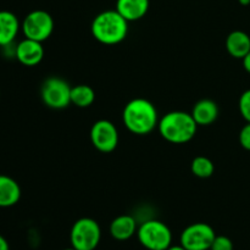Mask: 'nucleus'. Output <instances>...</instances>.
<instances>
[{"mask_svg": "<svg viewBox=\"0 0 250 250\" xmlns=\"http://www.w3.org/2000/svg\"><path fill=\"white\" fill-rule=\"evenodd\" d=\"M125 126L138 136L148 134L159 125L158 111L149 100L136 98L127 103L122 112Z\"/></svg>", "mask_w": 250, "mask_h": 250, "instance_id": "obj_1", "label": "nucleus"}, {"mask_svg": "<svg viewBox=\"0 0 250 250\" xmlns=\"http://www.w3.org/2000/svg\"><path fill=\"white\" fill-rule=\"evenodd\" d=\"M158 127L161 137L165 141L173 144H185L194 138L198 125L192 114L171 111L159 121Z\"/></svg>", "mask_w": 250, "mask_h": 250, "instance_id": "obj_2", "label": "nucleus"}, {"mask_svg": "<svg viewBox=\"0 0 250 250\" xmlns=\"http://www.w3.org/2000/svg\"><path fill=\"white\" fill-rule=\"evenodd\" d=\"M128 33V21L117 12L106 10L95 16L92 22V34L98 42L107 45L119 44Z\"/></svg>", "mask_w": 250, "mask_h": 250, "instance_id": "obj_3", "label": "nucleus"}, {"mask_svg": "<svg viewBox=\"0 0 250 250\" xmlns=\"http://www.w3.org/2000/svg\"><path fill=\"white\" fill-rule=\"evenodd\" d=\"M137 236L142 246L148 250H166L172 242L170 229L158 220H149L142 224Z\"/></svg>", "mask_w": 250, "mask_h": 250, "instance_id": "obj_4", "label": "nucleus"}, {"mask_svg": "<svg viewBox=\"0 0 250 250\" xmlns=\"http://www.w3.org/2000/svg\"><path fill=\"white\" fill-rule=\"evenodd\" d=\"M102 229L95 220L82 217L71 229V246L76 250H94L99 246Z\"/></svg>", "mask_w": 250, "mask_h": 250, "instance_id": "obj_5", "label": "nucleus"}, {"mask_svg": "<svg viewBox=\"0 0 250 250\" xmlns=\"http://www.w3.org/2000/svg\"><path fill=\"white\" fill-rule=\"evenodd\" d=\"M53 17L44 10H34L29 12L22 22V31L24 37L33 41H46L53 33Z\"/></svg>", "mask_w": 250, "mask_h": 250, "instance_id": "obj_6", "label": "nucleus"}, {"mask_svg": "<svg viewBox=\"0 0 250 250\" xmlns=\"http://www.w3.org/2000/svg\"><path fill=\"white\" fill-rule=\"evenodd\" d=\"M71 88L66 81L50 77L42 85V99L51 109H65L71 104Z\"/></svg>", "mask_w": 250, "mask_h": 250, "instance_id": "obj_7", "label": "nucleus"}, {"mask_svg": "<svg viewBox=\"0 0 250 250\" xmlns=\"http://www.w3.org/2000/svg\"><path fill=\"white\" fill-rule=\"evenodd\" d=\"M216 233L214 229L204 222L186 227L181 234V246L187 250H210Z\"/></svg>", "mask_w": 250, "mask_h": 250, "instance_id": "obj_8", "label": "nucleus"}, {"mask_svg": "<svg viewBox=\"0 0 250 250\" xmlns=\"http://www.w3.org/2000/svg\"><path fill=\"white\" fill-rule=\"evenodd\" d=\"M93 146L102 153H111L119 144V132L116 126L107 120H99L90 129Z\"/></svg>", "mask_w": 250, "mask_h": 250, "instance_id": "obj_9", "label": "nucleus"}, {"mask_svg": "<svg viewBox=\"0 0 250 250\" xmlns=\"http://www.w3.org/2000/svg\"><path fill=\"white\" fill-rule=\"evenodd\" d=\"M44 48L42 42L24 38L16 48V58L22 65L36 66L43 60Z\"/></svg>", "mask_w": 250, "mask_h": 250, "instance_id": "obj_10", "label": "nucleus"}, {"mask_svg": "<svg viewBox=\"0 0 250 250\" xmlns=\"http://www.w3.org/2000/svg\"><path fill=\"white\" fill-rule=\"evenodd\" d=\"M116 10L128 22L137 21L148 12L149 0H117Z\"/></svg>", "mask_w": 250, "mask_h": 250, "instance_id": "obj_11", "label": "nucleus"}, {"mask_svg": "<svg viewBox=\"0 0 250 250\" xmlns=\"http://www.w3.org/2000/svg\"><path fill=\"white\" fill-rule=\"evenodd\" d=\"M192 116L198 126H209L216 121L219 116V107L212 100H199L193 107Z\"/></svg>", "mask_w": 250, "mask_h": 250, "instance_id": "obj_12", "label": "nucleus"}, {"mask_svg": "<svg viewBox=\"0 0 250 250\" xmlns=\"http://www.w3.org/2000/svg\"><path fill=\"white\" fill-rule=\"evenodd\" d=\"M137 231L138 229H137L136 220L129 215L117 216L110 225V234L112 236V238L117 239V241H127L133 237Z\"/></svg>", "mask_w": 250, "mask_h": 250, "instance_id": "obj_13", "label": "nucleus"}, {"mask_svg": "<svg viewBox=\"0 0 250 250\" xmlns=\"http://www.w3.org/2000/svg\"><path fill=\"white\" fill-rule=\"evenodd\" d=\"M226 49L234 59L246 58L250 51V37L243 31H233L226 39Z\"/></svg>", "mask_w": 250, "mask_h": 250, "instance_id": "obj_14", "label": "nucleus"}, {"mask_svg": "<svg viewBox=\"0 0 250 250\" xmlns=\"http://www.w3.org/2000/svg\"><path fill=\"white\" fill-rule=\"evenodd\" d=\"M21 188L14 178L0 175V208H10L19 203Z\"/></svg>", "mask_w": 250, "mask_h": 250, "instance_id": "obj_15", "label": "nucleus"}, {"mask_svg": "<svg viewBox=\"0 0 250 250\" xmlns=\"http://www.w3.org/2000/svg\"><path fill=\"white\" fill-rule=\"evenodd\" d=\"M20 22L16 15L10 11H0V45H7L16 38Z\"/></svg>", "mask_w": 250, "mask_h": 250, "instance_id": "obj_16", "label": "nucleus"}, {"mask_svg": "<svg viewBox=\"0 0 250 250\" xmlns=\"http://www.w3.org/2000/svg\"><path fill=\"white\" fill-rule=\"evenodd\" d=\"M95 93L92 87L80 84L71 88V103L78 107H88L94 103Z\"/></svg>", "mask_w": 250, "mask_h": 250, "instance_id": "obj_17", "label": "nucleus"}, {"mask_svg": "<svg viewBox=\"0 0 250 250\" xmlns=\"http://www.w3.org/2000/svg\"><path fill=\"white\" fill-rule=\"evenodd\" d=\"M190 170L194 176L199 178H208L211 177L214 173V164L207 156H197L193 159L192 164H190Z\"/></svg>", "mask_w": 250, "mask_h": 250, "instance_id": "obj_18", "label": "nucleus"}, {"mask_svg": "<svg viewBox=\"0 0 250 250\" xmlns=\"http://www.w3.org/2000/svg\"><path fill=\"white\" fill-rule=\"evenodd\" d=\"M239 111L247 122H250V89L246 90L239 98Z\"/></svg>", "mask_w": 250, "mask_h": 250, "instance_id": "obj_19", "label": "nucleus"}, {"mask_svg": "<svg viewBox=\"0 0 250 250\" xmlns=\"http://www.w3.org/2000/svg\"><path fill=\"white\" fill-rule=\"evenodd\" d=\"M210 250H233V242L226 236H216Z\"/></svg>", "mask_w": 250, "mask_h": 250, "instance_id": "obj_20", "label": "nucleus"}, {"mask_svg": "<svg viewBox=\"0 0 250 250\" xmlns=\"http://www.w3.org/2000/svg\"><path fill=\"white\" fill-rule=\"evenodd\" d=\"M239 143L246 150L250 151V122H247L246 126L239 132Z\"/></svg>", "mask_w": 250, "mask_h": 250, "instance_id": "obj_21", "label": "nucleus"}, {"mask_svg": "<svg viewBox=\"0 0 250 250\" xmlns=\"http://www.w3.org/2000/svg\"><path fill=\"white\" fill-rule=\"evenodd\" d=\"M243 66L246 68V71L250 73V51L246 55V58L243 59Z\"/></svg>", "mask_w": 250, "mask_h": 250, "instance_id": "obj_22", "label": "nucleus"}, {"mask_svg": "<svg viewBox=\"0 0 250 250\" xmlns=\"http://www.w3.org/2000/svg\"><path fill=\"white\" fill-rule=\"evenodd\" d=\"M0 250H9V243L1 234H0Z\"/></svg>", "mask_w": 250, "mask_h": 250, "instance_id": "obj_23", "label": "nucleus"}, {"mask_svg": "<svg viewBox=\"0 0 250 250\" xmlns=\"http://www.w3.org/2000/svg\"><path fill=\"white\" fill-rule=\"evenodd\" d=\"M166 250H187V249H186L185 247H182L180 244V246H171V247H168V248L166 249Z\"/></svg>", "mask_w": 250, "mask_h": 250, "instance_id": "obj_24", "label": "nucleus"}, {"mask_svg": "<svg viewBox=\"0 0 250 250\" xmlns=\"http://www.w3.org/2000/svg\"><path fill=\"white\" fill-rule=\"evenodd\" d=\"M239 4L243 5V6H247V5L250 4V0H238Z\"/></svg>", "mask_w": 250, "mask_h": 250, "instance_id": "obj_25", "label": "nucleus"}, {"mask_svg": "<svg viewBox=\"0 0 250 250\" xmlns=\"http://www.w3.org/2000/svg\"><path fill=\"white\" fill-rule=\"evenodd\" d=\"M63 250H76V249H73V248H68V249H63Z\"/></svg>", "mask_w": 250, "mask_h": 250, "instance_id": "obj_26", "label": "nucleus"}]
</instances>
